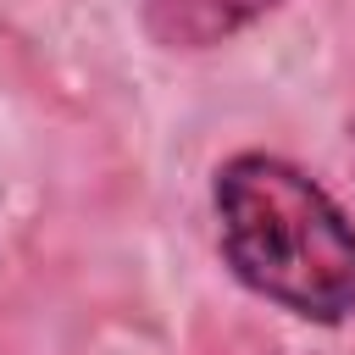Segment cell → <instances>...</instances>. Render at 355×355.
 Masks as SVG:
<instances>
[{
	"label": "cell",
	"instance_id": "obj_1",
	"mask_svg": "<svg viewBox=\"0 0 355 355\" xmlns=\"http://www.w3.org/2000/svg\"><path fill=\"white\" fill-rule=\"evenodd\" d=\"M211 205L239 283L305 322L355 316V227L311 172L244 150L216 166Z\"/></svg>",
	"mask_w": 355,
	"mask_h": 355
},
{
	"label": "cell",
	"instance_id": "obj_2",
	"mask_svg": "<svg viewBox=\"0 0 355 355\" xmlns=\"http://www.w3.org/2000/svg\"><path fill=\"white\" fill-rule=\"evenodd\" d=\"M283 0H144V33L161 50H216Z\"/></svg>",
	"mask_w": 355,
	"mask_h": 355
}]
</instances>
